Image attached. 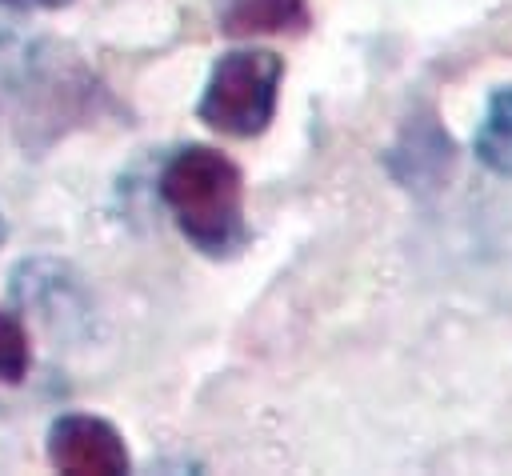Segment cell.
<instances>
[{"instance_id": "6da1fadb", "label": "cell", "mask_w": 512, "mask_h": 476, "mask_svg": "<svg viewBox=\"0 0 512 476\" xmlns=\"http://www.w3.org/2000/svg\"><path fill=\"white\" fill-rule=\"evenodd\" d=\"M160 200L172 212L180 236L220 260L244 248V176L212 144H184L160 168Z\"/></svg>"}, {"instance_id": "7a4b0ae2", "label": "cell", "mask_w": 512, "mask_h": 476, "mask_svg": "<svg viewBox=\"0 0 512 476\" xmlns=\"http://www.w3.org/2000/svg\"><path fill=\"white\" fill-rule=\"evenodd\" d=\"M280 80H284V56L268 48H236L224 52L200 92L196 116L232 140L260 136L280 104Z\"/></svg>"}, {"instance_id": "3957f363", "label": "cell", "mask_w": 512, "mask_h": 476, "mask_svg": "<svg viewBox=\"0 0 512 476\" xmlns=\"http://www.w3.org/2000/svg\"><path fill=\"white\" fill-rule=\"evenodd\" d=\"M48 460L68 476H124L132 468L124 436L100 416H60L48 432Z\"/></svg>"}, {"instance_id": "277c9868", "label": "cell", "mask_w": 512, "mask_h": 476, "mask_svg": "<svg viewBox=\"0 0 512 476\" xmlns=\"http://www.w3.org/2000/svg\"><path fill=\"white\" fill-rule=\"evenodd\" d=\"M388 168L404 188H420V184H440L452 172V140L448 132H440V124L432 116L412 120L400 136V144L388 152Z\"/></svg>"}, {"instance_id": "5b68a950", "label": "cell", "mask_w": 512, "mask_h": 476, "mask_svg": "<svg viewBox=\"0 0 512 476\" xmlns=\"http://www.w3.org/2000/svg\"><path fill=\"white\" fill-rule=\"evenodd\" d=\"M312 24L308 0H224L220 32L224 36H284Z\"/></svg>"}, {"instance_id": "8992f818", "label": "cell", "mask_w": 512, "mask_h": 476, "mask_svg": "<svg viewBox=\"0 0 512 476\" xmlns=\"http://www.w3.org/2000/svg\"><path fill=\"white\" fill-rule=\"evenodd\" d=\"M472 152L492 176L512 180V84L488 92L484 116L472 132Z\"/></svg>"}, {"instance_id": "52a82bcc", "label": "cell", "mask_w": 512, "mask_h": 476, "mask_svg": "<svg viewBox=\"0 0 512 476\" xmlns=\"http://www.w3.org/2000/svg\"><path fill=\"white\" fill-rule=\"evenodd\" d=\"M28 364H32V352H28V332H24V324H20L12 312H0V380H4V384L24 380Z\"/></svg>"}, {"instance_id": "ba28073f", "label": "cell", "mask_w": 512, "mask_h": 476, "mask_svg": "<svg viewBox=\"0 0 512 476\" xmlns=\"http://www.w3.org/2000/svg\"><path fill=\"white\" fill-rule=\"evenodd\" d=\"M8 4H36V8H64L68 0H8Z\"/></svg>"}, {"instance_id": "9c48e42d", "label": "cell", "mask_w": 512, "mask_h": 476, "mask_svg": "<svg viewBox=\"0 0 512 476\" xmlns=\"http://www.w3.org/2000/svg\"><path fill=\"white\" fill-rule=\"evenodd\" d=\"M0 240H4V220H0Z\"/></svg>"}]
</instances>
